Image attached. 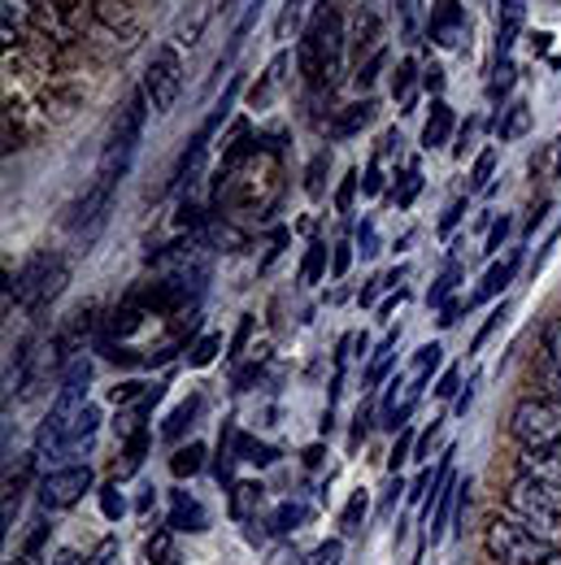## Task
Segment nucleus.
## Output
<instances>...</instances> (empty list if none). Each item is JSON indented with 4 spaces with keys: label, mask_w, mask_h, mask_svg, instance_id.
<instances>
[{
    "label": "nucleus",
    "mask_w": 561,
    "mask_h": 565,
    "mask_svg": "<svg viewBox=\"0 0 561 565\" xmlns=\"http://www.w3.org/2000/svg\"><path fill=\"white\" fill-rule=\"evenodd\" d=\"M349 248H352V244H336V257H331V275H336V279L349 270V262H352Z\"/></svg>",
    "instance_id": "nucleus-46"
},
{
    "label": "nucleus",
    "mask_w": 561,
    "mask_h": 565,
    "mask_svg": "<svg viewBox=\"0 0 561 565\" xmlns=\"http://www.w3.org/2000/svg\"><path fill=\"white\" fill-rule=\"evenodd\" d=\"M522 13L527 4L522 0H500V31H496V57H509L518 31H522Z\"/></svg>",
    "instance_id": "nucleus-14"
},
{
    "label": "nucleus",
    "mask_w": 561,
    "mask_h": 565,
    "mask_svg": "<svg viewBox=\"0 0 561 565\" xmlns=\"http://www.w3.org/2000/svg\"><path fill=\"white\" fill-rule=\"evenodd\" d=\"M248 331H253V313H244V322H240V331H235V344H231V349H235L231 356H240V349L248 344Z\"/></svg>",
    "instance_id": "nucleus-48"
},
{
    "label": "nucleus",
    "mask_w": 561,
    "mask_h": 565,
    "mask_svg": "<svg viewBox=\"0 0 561 565\" xmlns=\"http://www.w3.org/2000/svg\"><path fill=\"white\" fill-rule=\"evenodd\" d=\"M357 239H361V257H374V253H379V239H374V222H370V217L361 222Z\"/></svg>",
    "instance_id": "nucleus-42"
},
{
    "label": "nucleus",
    "mask_w": 561,
    "mask_h": 565,
    "mask_svg": "<svg viewBox=\"0 0 561 565\" xmlns=\"http://www.w3.org/2000/svg\"><path fill=\"white\" fill-rule=\"evenodd\" d=\"M148 92H131V100L123 105V114H118V122H114V131H109V143H105V161H100V174H109V179H123L127 174V166H131V152H136V143L144 136V122H148Z\"/></svg>",
    "instance_id": "nucleus-4"
},
{
    "label": "nucleus",
    "mask_w": 561,
    "mask_h": 565,
    "mask_svg": "<svg viewBox=\"0 0 561 565\" xmlns=\"http://www.w3.org/2000/svg\"><path fill=\"white\" fill-rule=\"evenodd\" d=\"M453 475H444V483H440V492H435V518H431V544L444 535V526H448V509H453Z\"/></svg>",
    "instance_id": "nucleus-19"
},
{
    "label": "nucleus",
    "mask_w": 561,
    "mask_h": 565,
    "mask_svg": "<svg viewBox=\"0 0 561 565\" xmlns=\"http://www.w3.org/2000/svg\"><path fill=\"white\" fill-rule=\"evenodd\" d=\"M140 396H148L144 383H123V387L114 392V405H131V401H140Z\"/></svg>",
    "instance_id": "nucleus-44"
},
{
    "label": "nucleus",
    "mask_w": 561,
    "mask_h": 565,
    "mask_svg": "<svg viewBox=\"0 0 561 565\" xmlns=\"http://www.w3.org/2000/svg\"><path fill=\"white\" fill-rule=\"evenodd\" d=\"M414 365H419V370H435V365H440V344H422L419 356H414Z\"/></svg>",
    "instance_id": "nucleus-45"
},
{
    "label": "nucleus",
    "mask_w": 561,
    "mask_h": 565,
    "mask_svg": "<svg viewBox=\"0 0 561 565\" xmlns=\"http://www.w3.org/2000/svg\"><path fill=\"white\" fill-rule=\"evenodd\" d=\"M544 356H549V370H561V322L544 327Z\"/></svg>",
    "instance_id": "nucleus-32"
},
{
    "label": "nucleus",
    "mask_w": 561,
    "mask_h": 565,
    "mask_svg": "<svg viewBox=\"0 0 561 565\" xmlns=\"http://www.w3.org/2000/svg\"><path fill=\"white\" fill-rule=\"evenodd\" d=\"M366 509H370V495L352 492L349 504H345V513H340V526H345V535H357V531H361V522H366Z\"/></svg>",
    "instance_id": "nucleus-23"
},
{
    "label": "nucleus",
    "mask_w": 561,
    "mask_h": 565,
    "mask_svg": "<svg viewBox=\"0 0 561 565\" xmlns=\"http://www.w3.org/2000/svg\"><path fill=\"white\" fill-rule=\"evenodd\" d=\"M201 466H205V444H188V448H179V452L170 457V470H174L179 479L201 475Z\"/></svg>",
    "instance_id": "nucleus-18"
},
{
    "label": "nucleus",
    "mask_w": 561,
    "mask_h": 565,
    "mask_svg": "<svg viewBox=\"0 0 561 565\" xmlns=\"http://www.w3.org/2000/svg\"><path fill=\"white\" fill-rule=\"evenodd\" d=\"M484 544H488V557L496 565H544L558 553L553 540L536 535V531L522 526L518 518H491Z\"/></svg>",
    "instance_id": "nucleus-3"
},
{
    "label": "nucleus",
    "mask_w": 561,
    "mask_h": 565,
    "mask_svg": "<svg viewBox=\"0 0 561 565\" xmlns=\"http://www.w3.org/2000/svg\"><path fill=\"white\" fill-rule=\"evenodd\" d=\"M379 166H383V157L374 152V157H370V166H366V183H361V192H366V196H379V188H383V179H379Z\"/></svg>",
    "instance_id": "nucleus-40"
},
{
    "label": "nucleus",
    "mask_w": 561,
    "mask_h": 565,
    "mask_svg": "<svg viewBox=\"0 0 561 565\" xmlns=\"http://www.w3.org/2000/svg\"><path fill=\"white\" fill-rule=\"evenodd\" d=\"M527 131H531V105H527V100L505 105V109H500V118H496V140L514 143V140H522Z\"/></svg>",
    "instance_id": "nucleus-13"
},
{
    "label": "nucleus",
    "mask_w": 561,
    "mask_h": 565,
    "mask_svg": "<svg viewBox=\"0 0 561 565\" xmlns=\"http://www.w3.org/2000/svg\"><path fill=\"white\" fill-rule=\"evenodd\" d=\"M218 349H222V335H205V340L192 349V365H210L213 356H218Z\"/></svg>",
    "instance_id": "nucleus-38"
},
{
    "label": "nucleus",
    "mask_w": 561,
    "mask_h": 565,
    "mask_svg": "<svg viewBox=\"0 0 561 565\" xmlns=\"http://www.w3.org/2000/svg\"><path fill=\"white\" fill-rule=\"evenodd\" d=\"M240 461H257V466H271V461H275V448H266V444H253V439H240Z\"/></svg>",
    "instance_id": "nucleus-33"
},
{
    "label": "nucleus",
    "mask_w": 561,
    "mask_h": 565,
    "mask_svg": "<svg viewBox=\"0 0 561 565\" xmlns=\"http://www.w3.org/2000/svg\"><path fill=\"white\" fill-rule=\"evenodd\" d=\"M505 504H509V513H514L522 526H531L536 535H544V540H553V544L561 540V488L558 483L518 475V479L509 483Z\"/></svg>",
    "instance_id": "nucleus-2"
},
{
    "label": "nucleus",
    "mask_w": 561,
    "mask_h": 565,
    "mask_svg": "<svg viewBox=\"0 0 561 565\" xmlns=\"http://www.w3.org/2000/svg\"><path fill=\"white\" fill-rule=\"evenodd\" d=\"M253 500H262V488H257V483H240V488H235V504H231V513H235V518H244V509H248Z\"/></svg>",
    "instance_id": "nucleus-37"
},
{
    "label": "nucleus",
    "mask_w": 561,
    "mask_h": 565,
    "mask_svg": "<svg viewBox=\"0 0 561 565\" xmlns=\"http://www.w3.org/2000/svg\"><path fill=\"white\" fill-rule=\"evenodd\" d=\"M235 96H240V74H235V78L226 83V92H222V100L213 105V114H210V118H205V127H201V136H205V140H210L213 131H218V122H222V118L231 114V105H235Z\"/></svg>",
    "instance_id": "nucleus-21"
},
{
    "label": "nucleus",
    "mask_w": 561,
    "mask_h": 565,
    "mask_svg": "<svg viewBox=\"0 0 561 565\" xmlns=\"http://www.w3.org/2000/svg\"><path fill=\"white\" fill-rule=\"evenodd\" d=\"M544 565H561V548H558V553H553V557H549Z\"/></svg>",
    "instance_id": "nucleus-59"
},
{
    "label": "nucleus",
    "mask_w": 561,
    "mask_h": 565,
    "mask_svg": "<svg viewBox=\"0 0 561 565\" xmlns=\"http://www.w3.org/2000/svg\"><path fill=\"white\" fill-rule=\"evenodd\" d=\"M419 192H422V170L419 166H410V170H405V183H401V192H396V205H401V210H410Z\"/></svg>",
    "instance_id": "nucleus-29"
},
{
    "label": "nucleus",
    "mask_w": 561,
    "mask_h": 565,
    "mask_svg": "<svg viewBox=\"0 0 561 565\" xmlns=\"http://www.w3.org/2000/svg\"><path fill=\"white\" fill-rule=\"evenodd\" d=\"M144 92H148V100H152L157 114H170L174 109V100L183 92V57H179L174 44H161L152 53V62L144 71Z\"/></svg>",
    "instance_id": "nucleus-7"
},
{
    "label": "nucleus",
    "mask_w": 561,
    "mask_h": 565,
    "mask_svg": "<svg viewBox=\"0 0 561 565\" xmlns=\"http://www.w3.org/2000/svg\"><path fill=\"white\" fill-rule=\"evenodd\" d=\"M305 522V504H283L275 513V531H296Z\"/></svg>",
    "instance_id": "nucleus-35"
},
{
    "label": "nucleus",
    "mask_w": 561,
    "mask_h": 565,
    "mask_svg": "<svg viewBox=\"0 0 561 565\" xmlns=\"http://www.w3.org/2000/svg\"><path fill=\"white\" fill-rule=\"evenodd\" d=\"M405 492V488H401V479H396V483H392V488H388V500H383V509H392V504H396V495Z\"/></svg>",
    "instance_id": "nucleus-55"
},
{
    "label": "nucleus",
    "mask_w": 561,
    "mask_h": 565,
    "mask_svg": "<svg viewBox=\"0 0 561 565\" xmlns=\"http://www.w3.org/2000/svg\"><path fill=\"white\" fill-rule=\"evenodd\" d=\"M514 439L522 448H561V405L553 401H522L514 409Z\"/></svg>",
    "instance_id": "nucleus-6"
},
{
    "label": "nucleus",
    "mask_w": 561,
    "mask_h": 565,
    "mask_svg": "<svg viewBox=\"0 0 561 565\" xmlns=\"http://www.w3.org/2000/svg\"><path fill=\"white\" fill-rule=\"evenodd\" d=\"M357 183H361V174H357V170H349V174H345V183H340V192H336V205H340V210H352Z\"/></svg>",
    "instance_id": "nucleus-41"
},
{
    "label": "nucleus",
    "mask_w": 561,
    "mask_h": 565,
    "mask_svg": "<svg viewBox=\"0 0 561 565\" xmlns=\"http://www.w3.org/2000/svg\"><path fill=\"white\" fill-rule=\"evenodd\" d=\"M491 170H496V148H484L479 161H475V170H470V192H488Z\"/></svg>",
    "instance_id": "nucleus-25"
},
{
    "label": "nucleus",
    "mask_w": 561,
    "mask_h": 565,
    "mask_svg": "<svg viewBox=\"0 0 561 565\" xmlns=\"http://www.w3.org/2000/svg\"><path fill=\"white\" fill-rule=\"evenodd\" d=\"M331 166V152H318L314 161H309V174H305V192L309 196H322V170Z\"/></svg>",
    "instance_id": "nucleus-28"
},
{
    "label": "nucleus",
    "mask_w": 561,
    "mask_h": 565,
    "mask_svg": "<svg viewBox=\"0 0 561 565\" xmlns=\"http://www.w3.org/2000/svg\"><path fill=\"white\" fill-rule=\"evenodd\" d=\"M549 383H553V392L561 396V370H549Z\"/></svg>",
    "instance_id": "nucleus-57"
},
{
    "label": "nucleus",
    "mask_w": 561,
    "mask_h": 565,
    "mask_svg": "<svg viewBox=\"0 0 561 565\" xmlns=\"http://www.w3.org/2000/svg\"><path fill=\"white\" fill-rule=\"evenodd\" d=\"M340 57H345V26H340V13L336 9H318L309 31L300 35V49H296V62L305 83L318 92V87H336L340 83Z\"/></svg>",
    "instance_id": "nucleus-1"
},
{
    "label": "nucleus",
    "mask_w": 561,
    "mask_h": 565,
    "mask_svg": "<svg viewBox=\"0 0 561 565\" xmlns=\"http://www.w3.org/2000/svg\"><path fill=\"white\" fill-rule=\"evenodd\" d=\"M322 270H327V244L314 239L309 253H305V266H300V282H318L322 279Z\"/></svg>",
    "instance_id": "nucleus-24"
},
{
    "label": "nucleus",
    "mask_w": 561,
    "mask_h": 565,
    "mask_svg": "<svg viewBox=\"0 0 561 565\" xmlns=\"http://www.w3.org/2000/svg\"><path fill=\"white\" fill-rule=\"evenodd\" d=\"M448 131H453V109H448V100H431V118H426V127H422V148H440V143L448 140Z\"/></svg>",
    "instance_id": "nucleus-17"
},
{
    "label": "nucleus",
    "mask_w": 561,
    "mask_h": 565,
    "mask_svg": "<svg viewBox=\"0 0 561 565\" xmlns=\"http://www.w3.org/2000/svg\"><path fill=\"white\" fill-rule=\"evenodd\" d=\"M57 565H78V553H62V557H57Z\"/></svg>",
    "instance_id": "nucleus-58"
},
{
    "label": "nucleus",
    "mask_w": 561,
    "mask_h": 565,
    "mask_svg": "<svg viewBox=\"0 0 561 565\" xmlns=\"http://www.w3.org/2000/svg\"><path fill=\"white\" fill-rule=\"evenodd\" d=\"M457 383H462V374H457V370H448V374L440 379V387H435V396H453V392H457Z\"/></svg>",
    "instance_id": "nucleus-50"
},
{
    "label": "nucleus",
    "mask_w": 561,
    "mask_h": 565,
    "mask_svg": "<svg viewBox=\"0 0 561 565\" xmlns=\"http://www.w3.org/2000/svg\"><path fill=\"white\" fill-rule=\"evenodd\" d=\"M197 409H201V396H192L188 405H179V409H174V414L166 418V426H161V435H166V439H179V435H183V430L192 426V418H197Z\"/></svg>",
    "instance_id": "nucleus-22"
},
{
    "label": "nucleus",
    "mask_w": 561,
    "mask_h": 565,
    "mask_svg": "<svg viewBox=\"0 0 561 565\" xmlns=\"http://www.w3.org/2000/svg\"><path fill=\"white\" fill-rule=\"evenodd\" d=\"M558 174H561V152H558Z\"/></svg>",
    "instance_id": "nucleus-60"
},
{
    "label": "nucleus",
    "mask_w": 561,
    "mask_h": 565,
    "mask_svg": "<svg viewBox=\"0 0 561 565\" xmlns=\"http://www.w3.org/2000/svg\"><path fill=\"white\" fill-rule=\"evenodd\" d=\"M210 526V513H205V504L197 500V495L188 492H174V509H170V531H205Z\"/></svg>",
    "instance_id": "nucleus-12"
},
{
    "label": "nucleus",
    "mask_w": 561,
    "mask_h": 565,
    "mask_svg": "<svg viewBox=\"0 0 561 565\" xmlns=\"http://www.w3.org/2000/svg\"><path fill=\"white\" fill-rule=\"evenodd\" d=\"M426 87L440 96V87H444V71H440V66H431V71H426Z\"/></svg>",
    "instance_id": "nucleus-53"
},
{
    "label": "nucleus",
    "mask_w": 561,
    "mask_h": 565,
    "mask_svg": "<svg viewBox=\"0 0 561 565\" xmlns=\"http://www.w3.org/2000/svg\"><path fill=\"white\" fill-rule=\"evenodd\" d=\"M100 509H105V518H123L127 500H123V492H118V483H109V488L100 492Z\"/></svg>",
    "instance_id": "nucleus-36"
},
{
    "label": "nucleus",
    "mask_w": 561,
    "mask_h": 565,
    "mask_svg": "<svg viewBox=\"0 0 561 565\" xmlns=\"http://www.w3.org/2000/svg\"><path fill=\"white\" fill-rule=\"evenodd\" d=\"M414 74H419V62L414 57H405L396 74H392V96L401 100V105H414Z\"/></svg>",
    "instance_id": "nucleus-20"
},
{
    "label": "nucleus",
    "mask_w": 561,
    "mask_h": 565,
    "mask_svg": "<svg viewBox=\"0 0 561 565\" xmlns=\"http://www.w3.org/2000/svg\"><path fill=\"white\" fill-rule=\"evenodd\" d=\"M123 179H109V174H96V183L87 188V196L74 205V217H71V231H96L100 222H105V213H109V201H114V188H118Z\"/></svg>",
    "instance_id": "nucleus-9"
},
{
    "label": "nucleus",
    "mask_w": 561,
    "mask_h": 565,
    "mask_svg": "<svg viewBox=\"0 0 561 565\" xmlns=\"http://www.w3.org/2000/svg\"><path fill=\"white\" fill-rule=\"evenodd\" d=\"M518 475H531V479H544V483L561 488V452L558 448H522Z\"/></svg>",
    "instance_id": "nucleus-11"
},
{
    "label": "nucleus",
    "mask_w": 561,
    "mask_h": 565,
    "mask_svg": "<svg viewBox=\"0 0 561 565\" xmlns=\"http://www.w3.org/2000/svg\"><path fill=\"white\" fill-rule=\"evenodd\" d=\"M66 287V262L57 257V253H35L22 270H18V279H9V296L18 300V305H44V300H53L57 291Z\"/></svg>",
    "instance_id": "nucleus-5"
},
{
    "label": "nucleus",
    "mask_w": 561,
    "mask_h": 565,
    "mask_svg": "<svg viewBox=\"0 0 561 565\" xmlns=\"http://www.w3.org/2000/svg\"><path fill=\"white\" fill-rule=\"evenodd\" d=\"M410 452H414V435H410V430H401V439H396V448H392V457H388V470L396 475V470L410 461Z\"/></svg>",
    "instance_id": "nucleus-34"
},
{
    "label": "nucleus",
    "mask_w": 561,
    "mask_h": 565,
    "mask_svg": "<svg viewBox=\"0 0 561 565\" xmlns=\"http://www.w3.org/2000/svg\"><path fill=\"white\" fill-rule=\"evenodd\" d=\"M518 262H522V253H514V257H505L500 266H491L488 275H484V282H479V291L470 296V305H479V300H491V296H500V291L509 287V279L518 275Z\"/></svg>",
    "instance_id": "nucleus-16"
},
{
    "label": "nucleus",
    "mask_w": 561,
    "mask_h": 565,
    "mask_svg": "<svg viewBox=\"0 0 561 565\" xmlns=\"http://www.w3.org/2000/svg\"><path fill=\"white\" fill-rule=\"evenodd\" d=\"M83 492H92V470L87 466H66L40 479V504L44 509H71L83 500Z\"/></svg>",
    "instance_id": "nucleus-8"
},
{
    "label": "nucleus",
    "mask_w": 561,
    "mask_h": 565,
    "mask_svg": "<svg viewBox=\"0 0 561 565\" xmlns=\"http://www.w3.org/2000/svg\"><path fill=\"white\" fill-rule=\"evenodd\" d=\"M470 401H475V383H470V387L457 396V405H453V409H457V414H466V409H470Z\"/></svg>",
    "instance_id": "nucleus-54"
},
{
    "label": "nucleus",
    "mask_w": 561,
    "mask_h": 565,
    "mask_svg": "<svg viewBox=\"0 0 561 565\" xmlns=\"http://www.w3.org/2000/svg\"><path fill=\"white\" fill-rule=\"evenodd\" d=\"M345 562V544L340 540H327V544H318L309 557H305V565H340Z\"/></svg>",
    "instance_id": "nucleus-27"
},
{
    "label": "nucleus",
    "mask_w": 561,
    "mask_h": 565,
    "mask_svg": "<svg viewBox=\"0 0 561 565\" xmlns=\"http://www.w3.org/2000/svg\"><path fill=\"white\" fill-rule=\"evenodd\" d=\"M392 353H396V331L379 344V353H374V361H370V370H366V383H379L383 374H388V365H392Z\"/></svg>",
    "instance_id": "nucleus-26"
},
{
    "label": "nucleus",
    "mask_w": 561,
    "mask_h": 565,
    "mask_svg": "<svg viewBox=\"0 0 561 565\" xmlns=\"http://www.w3.org/2000/svg\"><path fill=\"white\" fill-rule=\"evenodd\" d=\"M383 62H388V53L379 49V53H374V57H370V62H366V66L357 71V87H370V83L379 78V71H383Z\"/></svg>",
    "instance_id": "nucleus-39"
},
{
    "label": "nucleus",
    "mask_w": 561,
    "mask_h": 565,
    "mask_svg": "<svg viewBox=\"0 0 561 565\" xmlns=\"http://www.w3.org/2000/svg\"><path fill=\"white\" fill-rule=\"evenodd\" d=\"M405 275H410V270H405V266H401V270H392V275H388V279H383V287H396V282L405 279Z\"/></svg>",
    "instance_id": "nucleus-56"
},
{
    "label": "nucleus",
    "mask_w": 561,
    "mask_h": 565,
    "mask_svg": "<svg viewBox=\"0 0 561 565\" xmlns=\"http://www.w3.org/2000/svg\"><path fill=\"white\" fill-rule=\"evenodd\" d=\"M83 565H114V540H105V544L96 548V557H87Z\"/></svg>",
    "instance_id": "nucleus-49"
},
{
    "label": "nucleus",
    "mask_w": 561,
    "mask_h": 565,
    "mask_svg": "<svg viewBox=\"0 0 561 565\" xmlns=\"http://www.w3.org/2000/svg\"><path fill=\"white\" fill-rule=\"evenodd\" d=\"M431 40L440 49H457L466 40V9L457 0H435V9H431Z\"/></svg>",
    "instance_id": "nucleus-10"
},
{
    "label": "nucleus",
    "mask_w": 561,
    "mask_h": 565,
    "mask_svg": "<svg viewBox=\"0 0 561 565\" xmlns=\"http://www.w3.org/2000/svg\"><path fill=\"white\" fill-rule=\"evenodd\" d=\"M457 313H462V305H444V309H440V327H453Z\"/></svg>",
    "instance_id": "nucleus-52"
},
{
    "label": "nucleus",
    "mask_w": 561,
    "mask_h": 565,
    "mask_svg": "<svg viewBox=\"0 0 561 565\" xmlns=\"http://www.w3.org/2000/svg\"><path fill=\"white\" fill-rule=\"evenodd\" d=\"M462 213H466V201H453V205H448V213L440 217V235H448V231L457 226V217H462Z\"/></svg>",
    "instance_id": "nucleus-47"
},
{
    "label": "nucleus",
    "mask_w": 561,
    "mask_h": 565,
    "mask_svg": "<svg viewBox=\"0 0 561 565\" xmlns=\"http://www.w3.org/2000/svg\"><path fill=\"white\" fill-rule=\"evenodd\" d=\"M174 548H170V535H157V540H148V565H174Z\"/></svg>",
    "instance_id": "nucleus-31"
},
{
    "label": "nucleus",
    "mask_w": 561,
    "mask_h": 565,
    "mask_svg": "<svg viewBox=\"0 0 561 565\" xmlns=\"http://www.w3.org/2000/svg\"><path fill=\"white\" fill-rule=\"evenodd\" d=\"M13 565H27V562H13Z\"/></svg>",
    "instance_id": "nucleus-61"
},
{
    "label": "nucleus",
    "mask_w": 561,
    "mask_h": 565,
    "mask_svg": "<svg viewBox=\"0 0 561 565\" xmlns=\"http://www.w3.org/2000/svg\"><path fill=\"white\" fill-rule=\"evenodd\" d=\"M457 279H462V266H457V262H453V266H448V270H444V275H440V282H435V287H431V296H426V300H431V305H444V296H448V291H453V287H457Z\"/></svg>",
    "instance_id": "nucleus-30"
},
{
    "label": "nucleus",
    "mask_w": 561,
    "mask_h": 565,
    "mask_svg": "<svg viewBox=\"0 0 561 565\" xmlns=\"http://www.w3.org/2000/svg\"><path fill=\"white\" fill-rule=\"evenodd\" d=\"M509 226H514V222H509V217H505V213H500V222H496V226H491V235H488V248H484V253H500V244H505V235H509Z\"/></svg>",
    "instance_id": "nucleus-43"
},
{
    "label": "nucleus",
    "mask_w": 561,
    "mask_h": 565,
    "mask_svg": "<svg viewBox=\"0 0 561 565\" xmlns=\"http://www.w3.org/2000/svg\"><path fill=\"white\" fill-rule=\"evenodd\" d=\"M44 540H49V526H44V522H40V526H35V531H31V540H27V557H35V553H40V544H44Z\"/></svg>",
    "instance_id": "nucleus-51"
},
{
    "label": "nucleus",
    "mask_w": 561,
    "mask_h": 565,
    "mask_svg": "<svg viewBox=\"0 0 561 565\" xmlns=\"http://www.w3.org/2000/svg\"><path fill=\"white\" fill-rule=\"evenodd\" d=\"M370 118H374V100H370V96H366V100H352V105H345V109L336 114L331 136H336V140H349V136H357Z\"/></svg>",
    "instance_id": "nucleus-15"
}]
</instances>
